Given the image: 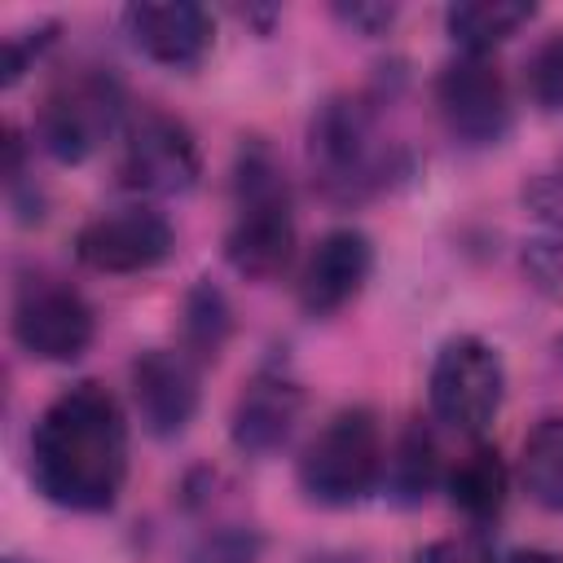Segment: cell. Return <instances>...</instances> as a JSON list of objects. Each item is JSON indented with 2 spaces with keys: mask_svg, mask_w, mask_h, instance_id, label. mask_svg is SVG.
Wrapping results in <instances>:
<instances>
[{
  "mask_svg": "<svg viewBox=\"0 0 563 563\" xmlns=\"http://www.w3.org/2000/svg\"><path fill=\"white\" fill-rule=\"evenodd\" d=\"M374 268V246L361 229H330L299 273V308L308 317H330L352 303Z\"/></svg>",
  "mask_w": 563,
  "mask_h": 563,
  "instance_id": "obj_12",
  "label": "cell"
},
{
  "mask_svg": "<svg viewBox=\"0 0 563 563\" xmlns=\"http://www.w3.org/2000/svg\"><path fill=\"white\" fill-rule=\"evenodd\" d=\"M119 185L145 198H172L198 185L202 158H198V141L194 132L163 110H145L119 145Z\"/></svg>",
  "mask_w": 563,
  "mask_h": 563,
  "instance_id": "obj_7",
  "label": "cell"
},
{
  "mask_svg": "<svg viewBox=\"0 0 563 563\" xmlns=\"http://www.w3.org/2000/svg\"><path fill=\"white\" fill-rule=\"evenodd\" d=\"M92 334H97L92 308L75 286H66L57 277H35L18 290L13 339L26 356L66 365V361H79L88 352Z\"/></svg>",
  "mask_w": 563,
  "mask_h": 563,
  "instance_id": "obj_8",
  "label": "cell"
},
{
  "mask_svg": "<svg viewBox=\"0 0 563 563\" xmlns=\"http://www.w3.org/2000/svg\"><path fill=\"white\" fill-rule=\"evenodd\" d=\"M501 563H563L554 550H515V554H506Z\"/></svg>",
  "mask_w": 563,
  "mask_h": 563,
  "instance_id": "obj_26",
  "label": "cell"
},
{
  "mask_svg": "<svg viewBox=\"0 0 563 563\" xmlns=\"http://www.w3.org/2000/svg\"><path fill=\"white\" fill-rule=\"evenodd\" d=\"M224 339H229V303L211 282H202L185 299V343L198 356H216Z\"/></svg>",
  "mask_w": 563,
  "mask_h": 563,
  "instance_id": "obj_19",
  "label": "cell"
},
{
  "mask_svg": "<svg viewBox=\"0 0 563 563\" xmlns=\"http://www.w3.org/2000/svg\"><path fill=\"white\" fill-rule=\"evenodd\" d=\"M303 409V391L290 374L282 369H260L242 396L233 400V418H229V435L246 457H268L277 453Z\"/></svg>",
  "mask_w": 563,
  "mask_h": 563,
  "instance_id": "obj_14",
  "label": "cell"
},
{
  "mask_svg": "<svg viewBox=\"0 0 563 563\" xmlns=\"http://www.w3.org/2000/svg\"><path fill=\"white\" fill-rule=\"evenodd\" d=\"M532 18H537V4H528V0H457L444 9V26H449L453 44L466 48V57L493 53Z\"/></svg>",
  "mask_w": 563,
  "mask_h": 563,
  "instance_id": "obj_15",
  "label": "cell"
},
{
  "mask_svg": "<svg viewBox=\"0 0 563 563\" xmlns=\"http://www.w3.org/2000/svg\"><path fill=\"white\" fill-rule=\"evenodd\" d=\"M427 400L444 427H453L462 435L488 431L506 400V369H501L497 347L475 334L449 339L431 361Z\"/></svg>",
  "mask_w": 563,
  "mask_h": 563,
  "instance_id": "obj_6",
  "label": "cell"
},
{
  "mask_svg": "<svg viewBox=\"0 0 563 563\" xmlns=\"http://www.w3.org/2000/svg\"><path fill=\"white\" fill-rule=\"evenodd\" d=\"M409 563H493V550L479 537H440L413 550Z\"/></svg>",
  "mask_w": 563,
  "mask_h": 563,
  "instance_id": "obj_23",
  "label": "cell"
},
{
  "mask_svg": "<svg viewBox=\"0 0 563 563\" xmlns=\"http://www.w3.org/2000/svg\"><path fill=\"white\" fill-rule=\"evenodd\" d=\"M172 224L154 207H114L75 233V260L92 273H145L172 255Z\"/></svg>",
  "mask_w": 563,
  "mask_h": 563,
  "instance_id": "obj_9",
  "label": "cell"
},
{
  "mask_svg": "<svg viewBox=\"0 0 563 563\" xmlns=\"http://www.w3.org/2000/svg\"><path fill=\"white\" fill-rule=\"evenodd\" d=\"M4 563H22V559H4Z\"/></svg>",
  "mask_w": 563,
  "mask_h": 563,
  "instance_id": "obj_28",
  "label": "cell"
},
{
  "mask_svg": "<svg viewBox=\"0 0 563 563\" xmlns=\"http://www.w3.org/2000/svg\"><path fill=\"white\" fill-rule=\"evenodd\" d=\"M53 40H57V22H44V26H35V31H13V35H4L0 84H4V88H9V84H18Z\"/></svg>",
  "mask_w": 563,
  "mask_h": 563,
  "instance_id": "obj_20",
  "label": "cell"
},
{
  "mask_svg": "<svg viewBox=\"0 0 563 563\" xmlns=\"http://www.w3.org/2000/svg\"><path fill=\"white\" fill-rule=\"evenodd\" d=\"M519 479L537 506L563 515V413L541 418L528 431L519 453Z\"/></svg>",
  "mask_w": 563,
  "mask_h": 563,
  "instance_id": "obj_18",
  "label": "cell"
},
{
  "mask_svg": "<svg viewBox=\"0 0 563 563\" xmlns=\"http://www.w3.org/2000/svg\"><path fill=\"white\" fill-rule=\"evenodd\" d=\"M132 405L141 413V427L158 440L180 435L198 409V374L185 361V352L150 347L132 361Z\"/></svg>",
  "mask_w": 563,
  "mask_h": 563,
  "instance_id": "obj_13",
  "label": "cell"
},
{
  "mask_svg": "<svg viewBox=\"0 0 563 563\" xmlns=\"http://www.w3.org/2000/svg\"><path fill=\"white\" fill-rule=\"evenodd\" d=\"M435 475H440L435 440L422 422H409L383 457V488L396 506H418L435 488Z\"/></svg>",
  "mask_w": 563,
  "mask_h": 563,
  "instance_id": "obj_17",
  "label": "cell"
},
{
  "mask_svg": "<svg viewBox=\"0 0 563 563\" xmlns=\"http://www.w3.org/2000/svg\"><path fill=\"white\" fill-rule=\"evenodd\" d=\"M295 255L290 185L268 145L246 141L233 163V216L224 229V260L251 282H273Z\"/></svg>",
  "mask_w": 563,
  "mask_h": 563,
  "instance_id": "obj_2",
  "label": "cell"
},
{
  "mask_svg": "<svg viewBox=\"0 0 563 563\" xmlns=\"http://www.w3.org/2000/svg\"><path fill=\"white\" fill-rule=\"evenodd\" d=\"M35 493L62 510H110L128 479V418L101 383H75L48 400L31 431Z\"/></svg>",
  "mask_w": 563,
  "mask_h": 563,
  "instance_id": "obj_1",
  "label": "cell"
},
{
  "mask_svg": "<svg viewBox=\"0 0 563 563\" xmlns=\"http://www.w3.org/2000/svg\"><path fill=\"white\" fill-rule=\"evenodd\" d=\"M506 493H510V471H506L501 453L488 449V444H475V449L449 471V501H453V510H462V515L475 519V523L501 515Z\"/></svg>",
  "mask_w": 563,
  "mask_h": 563,
  "instance_id": "obj_16",
  "label": "cell"
},
{
  "mask_svg": "<svg viewBox=\"0 0 563 563\" xmlns=\"http://www.w3.org/2000/svg\"><path fill=\"white\" fill-rule=\"evenodd\" d=\"M123 123V84L110 70H75L57 79L35 114L40 145L57 163H84L92 158Z\"/></svg>",
  "mask_w": 563,
  "mask_h": 563,
  "instance_id": "obj_5",
  "label": "cell"
},
{
  "mask_svg": "<svg viewBox=\"0 0 563 563\" xmlns=\"http://www.w3.org/2000/svg\"><path fill=\"white\" fill-rule=\"evenodd\" d=\"M334 18H339V22H347V26H352V31H361V35H378L383 26H391L396 9H391V4H339V9H334Z\"/></svg>",
  "mask_w": 563,
  "mask_h": 563,
  "instance_id": "obj_25",
  "label": "cell"
},
{
  "mask_svg": "<svg viewBox=\"0 0 563 563\" xmlns=\"http://www.w3.org/2000/svg\"><path fill=\"white\" fill-rule=\"evenodd\" d=\"M528 273L537 277V286H545L550 295H563V246L554 242H532L523 255Z\"/></svg>",
  "mask_w": 563,
  "mask_h": 563,
  "instance_id": "obj_24",
  "label": "cell"
},
{
  "mask_svg": "<svg viewBox=\"0 0 563 563\" xmlns=\"http://www.w3.org/2000/svg\"><path fill=\"white\" fill-rule=\"evenodd\" d=\"M308 163L317 185L339 198H365L391 172V145L378 132V114L365 97H330L308 123Z\"/></svg>",
  "mask_w": 563,
  "mask_h": 563,
  "instance_id": "obj_3",
  "label": "cell"
},
{
  "mask_svg": "<svg viewBox=\"0 0 563 563\" xmlns=\"http://www.w3.org/2000/svg\"><path fill=\"white\" fill-rule=\"evenodd\" d=\"M383 431L361 405H347L321 422V431L299 453V488L308 501L343 510L374 493L383 479Z\"/></svg>",
  "mask_w": 563,
  "mask_h": 563,
  "instance_id": "obj_4",
  "label": "cell"
},
{
  "mask_svg": "<svg viewBox=\"0 0 563 563\" xmlns=\"http://www.w3.org/2000/svg\"><path fill=\"white\" fill-rule=\"evenodd\" d=\"M519 198H523V207H528L541 224H550V229L563 233V167H541V172H532V176L523 180Z\"/></svg>",
  "mask_w": 563,
  "mask_h": 563,
  "instance_id": "obj_21",
  "label": "cell"
},
{
  "mask_svg": "<svg viewBox=\"0 0 563 563\" xmlns=\"http://www.w3.org/2000/svg\"><path fill=\"white\" fill-rule=\"evenodd\" d=\"M528 88L545 110H563V35H554L550 44L537 48V57L528 66Z\"/></svg>",
  "mask_w": 563,
  "mask_h": 563,
  "instance_id": "obj_22",
  "label": "cell"
},
{
  "mask_svg": "<svg viewBox=\"0 0 563 563\" xmlns=\"http://www.w3.org/2000/svg\"><path fill=\"white\" fill-rule=\"evenodd\" d=\"M435 110L462 145H493L510 128V92L493 62L457 57L435 79Z\"/></svg>",
  "mask_w": 563,
  "mask_h": 563,
  "instance_id": "obj_10",
  "label": "cell"
},
{
  "mask_svg": "<svg viewBox=\"0 0 563 563\" xmlns=\"http://www.w3.org/2000/svg\"><path fill=\"white\" fill-rule=\"evenodd\" d=\"M123 31L132 48L158 66L189 70L211 53L216 22L194 0H141L123 9Z\"/></svg>",
  "mask_w": 563,
  "mask_h": 563,
  "instance_id": "obj_11",
  "label": "cell"
},
{
  "mask_svg": "<svg viewBox=\"0 0 563 563\" xmlns=\"http://www.w3.org/2000/svg\"><path fill=\"white\" fill-rule=\"evenodd\" d=\"M317 563H347V559H317Z\"/></svg>",
  "mask_w": 563,
  "mask_h": 563,
  "instance_id": "obj_27",
  "label": "cell"
}]
</instances>
